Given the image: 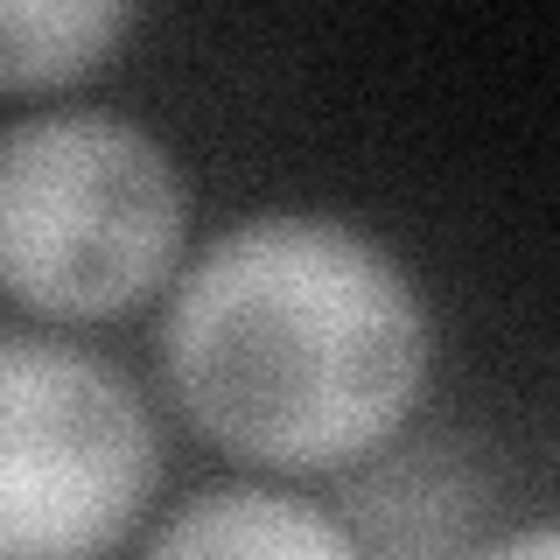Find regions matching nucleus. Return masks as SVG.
<instances>
[{"instance_id": "1", "label": "nucleus", "mask_w": 560, "mask_h": 560, "mask_svg": "<svg viewBox=\"0 0 560 560\" xmlns=\"http://www.w3.org/2000/svg\"><path fill=\"white\" fill-rule=\"evenodd\" d=\"M434 323L413 273L343 218L267 210L175 280L162 372L197 428L259 469H343L413 420Z\"/></svg>"}, {"instance_id": "3", "label": "nucleus", "mask_w": 560, "mask_h": 560, "mask_svg": "<svg viewBox=\"0 0 560 560\" xmlns=\"http://www.w3.org/2000/svg\"><path fill=\"white\" fill-rule=\"evenodd\" d=\"M154 477V420L113 364L0 337V560H113Z\"/></svg>"}, {"instance_id": "6", "label": "nucleus", "mask_w": 560, "mask_h": 560, "mask_svg": "<svg viewBox=\"0 0 560 560\" xmlns=\"http://www.w3.org/2000/svg\"><path fill=\"white\" fill-rule=\"evenodd\" d=\"M469 560H560V525H525V533H504L498 547L469 553Z\"/></svg>"}, {"instance_id": "4", "label": "nucleus", "mask_w": 560, "mask_h": 560, "mask_svg": "<svg viewBox=\"0 0 560 560\" xmlns=\"http://www.w3.org/2000/svg\"><path fill=\"white\" fill-rule=\"evenodd\" d=\"M140 560H372V553L323 504L267 483H224L189 498Z\"/></svg>"}, {"instance_id": "5", "label": "nucleus", "mask_w": 560, "mask_h": 560, "mask_svg": "<svg viewBox=\"0 0 560 560\" xmlns=\"http://www.w3.org/2000/svg\"><path fill=\"white\" fill-rule=\"evenodd\" d=\"M127 0H0V92L78 84L133 35Z\"/></svg>"}, {"instance_id": "2", "label": "nucleus", "mask_w": 560, "mask_h": 560, "mask_svg": "<svg viewBox=\"0 0 560 560\" xmlns=\"http://www.w3.org/2000/svg\"><path fill=\"white\" fill-rule=\"evenodd\" d=\"M183 168L119 113H35L0 127V294L57 323H98L175 273Z\"/></svg>"}]
</instances>
